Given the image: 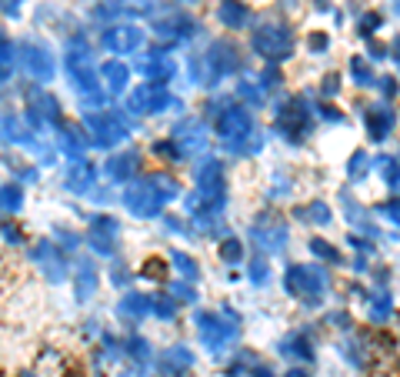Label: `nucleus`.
<instances>
[{
	"label": "nucleus",
	"instance_id": "f257e3e1",
	"mask_svg": "<svg viewBox=\"0 0 400 377\" xmlns=\"http://www.w3.org/2000/svg\"><path fill=\"white\" fill-rule=\"evenodd\" d=\"M254 47H257L264 57H281L287 47H291V33L283 31V27H264L257 31L254 37Z\"/></svg>",
	"mask_w": 400,
	"mask_h": 377
},
{
	"label": "nucleus",
	"instance_id": "39448f33",
	"mask_svg": "<svg viewBox=\"0 0 400 377\" xmlns=\"http://www.w3.org/2000/svg\"><path fill=\"white\" fill-rule=\"evenodd\" d=\"M220 17H224V23H230V27H240V23L247 21V11L237 7V4H224V7H220Z\"/></svg>",
	"mask_w": 400,
	"mask_h": 377
},
{
	"label": "nucleus",
	"instance_id": "0eeeda50",
	"mask_svg": "<svg viewBox=\"0 0 400 377\" xmlns=\"http://www.w3.org/2000/svg\"><path fill=\"white\" fill-rule=\"evenodd\" d=\"M107 77L114 80V87H124V80H127V70L117 64H107Z\"/></svg>",
	"mask_w": 400,
	"mask_h": 377
},
{
	"label": "nucleus",
	"instance_id": "7ed1b4c3",
	"mask_svg": "<svg viewBox=\"0 0 400 377\" xmlns=\"http://www.w3.org/2000/svg\"><path fill=\"white\" fill-rule=\"evenodd\" d=\"M137 40H141V31H134V27H117L107 33V44L114 50H130V47H137Z\"/></svg>",
	"mask_w": 400,
	"mask_h": 377
},
{
	"label": "nucleus",
	"instance_id": "f03ea898",
	"mask_svg": "<svg viewBox=\"0 0 400 377\" xmlns=\"http://www.w3.org/2000/svg\"><path fill=\"white\" fill-rule=\"evenodd\" d=\"M220 133H224V141H240V137H247L250 133V114L247 111H230L224 121H220Z\"/></svg>",
	"mask_w": 400,
	"mask_h": 377
},
{
	"label": "nucleus",
	"instance_id": "6e6552de",
	"mask_svg": "<svg viewBox=\"0 0 400 377\" xmlns=\"http://www.w3.org/2000/svg\"><path fill=\"white\" fill-rule=\"evenodd\" d=\"M220 254L227 257V261H237V257H240V251H237V241H227V244H224V251H220Z\"/></svg>",
	"mask_w": 400,
	"mask_h": 377
},
{
	"label": "nucleus",
	"instance_id": "20e7f679",
	"mask_svg": "<svg viewBox=\"0 0 400 377\" xmlns=\"http://www.w3.org/2000/svg\"><path fill=\"white\" fill-rule=\"evenodd\" d=\"M97 284V274L90 271V264H84L80 267V274H77V297L80 300H87V294H90V288Z\"/></svg>",
	"mask_w": 400,
	"mask_h": 377
},
{
	"label": "nucleus",
	"instance_id": "9d476101",
	"mask_svg": "<svg viewBox=\"0 0 400 377\" xmlns=\"http://www.w3.org/2000/svg\"><path fill=\"white\" fill-rule=\"evenodd\" d=\"M0 7H7V11H11V7H17V0H0Z\"/></svg>",
	"mask_w": 400,
	"mask_h": 377
},
{
	"label": "nucleus",
	"instance_id": "423d86ee",
	"mask_svg": "<svg viewBox=\"0 0 400 377\" xmlns=\"http://www.w3.org/2000/svg\"><path fill=\"white\" fill-rule=\"evenodd\" d=\"M0 207H4V211H17V207H21V190L4 187V194H0Z\"/></svg>",
	"mask_w": 400,
	"mask_h": 377
},
{
	"label": "nucleus",
	"instance_id": "1a4fd4ad",
	"mask_svg": "<svg viewBox=\"0 0 400 377\" xmlns=\"http://www.w3.org/2000/svg\"><path fill=\"white\" fill-rule=\"evenodd\" d=\"M384 214H390V221H397V224H400V200L387 204V207H384Z\"/></svg>",
	"mask_w": 400,
	"mask_h": 377
}]
</instances>
